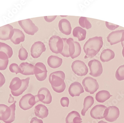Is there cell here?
Wrapping results in <instances>:
<instances>
[{"mask_svg":"<svg viewBox=\"0 0 124 123\" xmlns=\"http://www.w3.org/2000/svg\"><path fill=\"white\" fill-rule=\"evenodd\" d=\"M14 33L10 41L14 44L18 45L25 41V36L22 31L18 29H14Z\"/></svg>","mask_w":124,"mask_h":123,"instance_id":"obj_21","label":"cell"},{"mask_svg":"<svg viewBox=\"0 0 124 123\" xmlns=\"http://www.w3.org/2000/svg\"><path fill=\"white\" fill-rule=\"evenodd\" d=\"M30 123H43V121L39 119L37 117H34L31 119Z\"/></svg>","mask_w":124,"mask_h":123,"instance_id":"obj_44","label":"cell"},{"mask_svg":"<svg viewBox=\"0 0 124 123\" xmlns=\"http://www.w3.org/2000/svg\"><path fill=\"white\" fill-rule=\"evenodd\" d=\"M58 28L61 32L64 35H69L71 33V24L67 19H61L58 23Z\"/></svg>","mask_w":124,"mask_h":123,"instance_id":"obj_17","label":"cell"},{"mask_svg":"<svg viewBox=\"0 0 124 123\" xmlns=\"http://www.w3.org/2000/svg\"><path fill=\"white\" fill-rule=\"evenodd\" d=\"M67 43L69 45L70 56L72 59L78 57L81 53V49L80 43L74 41L73 38L67 39Z\"/></svg>","mask_w":124,"mask_h":123,"instance_id":"obj_6","label":"cell"},{"mask_svg":"<svg viewBox=\"0 0 124 123\" xmlns=\"http://www.w3.org/2000/svg\"><path fill=\"white\" fill-rule=\"evenodd\" d=\"M61 104L63 107H68L69 105V99L67 97H63L61 99Z\"/></svg>","mask_w":124,"mask_h":123,"instance_id":"obj_40","label":"cell"},{"mask_svg":"<svg viewBox=\"0 0 124 123\" xmlns=\"http://www.w3.org/2000/svg\"><path fill=\"white\" fill-rule=\"evenodd\" d=\"M83 86L86 92L93 94L99 89V83L96 80L90 77H87L82 81Z\"/></svg>","mask_w":124,"mask_h":123,"instance_id":"obj_4","label":"cell"},{"mask_svg":"<svg viewBox=\"0 0 124 123\" xmlns=\"http://www.w3.org/2000/svg\"><path fill=\"white\" fill-rule=\"evenodd\" d=\"M14 102V98L12 96L11 94H10L9 98V100H8V102L9 103H12Z\"/></svg>","mask_w":124,"mask_h":123,"instance_id":"obj_45","label":"cell"},{"mask_svg":"<svg viewBox=\"0 0 124 123\" xmlns=\"http://www.w3.org/2000/svg\"><path fill=\"white\" fill-rule=\"evenodd\" d=\"M38 98L39 101L46 104L51 103L52 97L51 94L48 89L42 87L39 90L38 93Z\"/></svg>","mask_w":124,"mask_h":123,"instance_id":"obj_14","label":"cell"},{"mask_svg":"<svg viewBox=\"0 0 124 123\" xmlns=\"http://www.w3.org/2000/svg\"><path fill=\"white\" fill-rule=\"evenodd\" d=\"M88 64L90 71V75L92 76L98 77L102 74L103 67L100 61L97 60L93 59L89 61Z\"/></svg>","mask_w":124,"mask_h":123,"instance_id":"obj_8","label":"cell"},{"mask_svg":"<svg viewBox=\"0 0 124 123\" xmlns=\"http://www.w3.org/2000/svg\"><path fill=\"white\" fill-rule=\"evenodd\" d=\"M22 86V81L19 77L13 78L10 84L9 88L11 92H15L18 90Z\"/></svg>","mask_w":124,"mask_h":123,"instance_id":"obj_27","label":"cell"},{"mask_svg":"<svg viewBox=\"0 0 124 123\" xmlns=\"http://www.w3.org/2000/svg\"><path fill=\"white\" fill-rule=\"evenodd\" d=\"M80 116L78 112L77 111H72L68 115L65 119L66 123H73V121L74 118L77 116Z\"/></svg>","mask_w":124,"mask_h":123,"instance_id":"obj_35","label":"cell"},{"mask_svg":"<svg viewBox=\"0 0 124 123\" xmlns=\"http://www.w3.org/2000/svg\"><path fill=\"white\" fill-rule=\"evenodd\" d=\"M121 44H122V47H124V41L122 42H121Z\"/></svg>","mask_w":124,"mask_h":123,"instance_id":"obj_48","label":"cell"},{"mask_svg":"<svg viewBox=\"0 0 124 123\" xmlns=\"http://www.w3.org/2000/svg\"><path fill=\"white\" fill-rule=\"evenodd\" d=\"M34 74L38 81H43L47 77V70L43 63L38 62L35 64L33 70Z\"/></svg>","mask_w":124,"mask_h":123,"instance_id":"obj_10","label":"cell"},{"mask_svg":"<svg viewBox=\"0 0 124 123\" xmlns=\"http://www.w3.org/2000/svg\"><path fill=\"white\" fill-rule=\"evenodd\" d=\"M65 78V74L62 71H57L50 74L49 81L54 91L61 93L65 90L66 88L64 82Z\"/></svg>","mask_w":124,"mask_h":123,"instance_id":"obj_2","label":"cell"},{"mask_svg":"<svg viewBox=\"0 0 124 123\" xmlns=\"http://www.w3.org/2000/svg\"><path fill=\"white\" fill-rule=\"evenodd\" d=\"M103 44L102 37H95L88 39L84 45V51L85 54L84 58L95 56L102 48Z\"/></svg>","mask_w":124,"mask_h":123,"instance_id":"obj_1","label":"cell"},{"mask_svg":"<svg viewBox=\"0 0 124 123\" xmlns=\"http://www.w3.org/2000/svg\"><path fill=\"white\" fill-rule=\"evenodd\" d=\"M120 115L119 108L115 106H110L107 107L104 111V118L109 122H113L117 120Z\"/></svg>","mask_w":124,"mask_h":123,"instance_id":"obj_9","label":"cell"},{"mask_svg":"<svg viewBox=\"0 0 124 123\" xmlns=\"http://www.w3.org/2000/svg\"><path fill=\"white\" fill-rule=\"evenodd\" d=\"M115 77L118 81L124 80V65L120 66L116 70Z\"/></svg>","mask_w":124,"mask_h":123,"instance_id":"obj_33","label":"cell"},{"mask_svg":"<svg viewBox=\"0 0 124 123\" xmlns=\"http://www.w3.org/2000/svg\"><path fill=\"white\" fill-rule=\"evenodd\" d=\"M72 33L74 37L77 38L79 41H81L85 39L87 32L83 28L77 26L74 29Z\"/></svg>","mask_w":124,"mask_h":123,"instance_id":"obj_24","label":"cell"},{"mask_svg":"<svg viewBox=\"0 0 124 123\" xmlns=\"http://www.w3.org/2000/svg\"><path fill=\"white\" fill-rule=\"evenodd\" d=\"M10 107L4 104H0V120L4 122L7 121L11 116Z\"/></svg>","mask_w":124,"mask_h":123,"instance_id":"obj_20","label":"cell"},{"mask_svg":"<svg viewBox=\"0 0 124 123\" xmlns=\"http://www.w3.org/2000/svg\"><path fill=\"white\" fill-rule=\"evenodd\" d=\"M69 93L71 97L80 96L84 92L83 87L78 82H75L71 84L69 89Z\"/></svg>","mask_w":124,"mask_h":123,"instance_id":"obj_16","label":"cell"},{"mask_svg":"<svg viewBox=\"0 0 124 123\" xmlns=\"http://www.w3.org/2000/svg\"><path fill=\"white\" fill-rule=\"evenodd\" d=\"M0 51L3 52L7 55L9 58H11L13 55V50L12 48L8 45L0 42Z\"/></svg>","mask_w":124,"mask_h":123,"instance_id":"obj_31","label":"cell"},{"mask_svg":"<svg viewBox=\"0 0 124 123\" xmlns=\"http://www.w3.org/2000/svg\"><path fill=\"white\" fill-rule=\"evenodd\" d=\"M72 71L79 76H85L88 73V68L84 62L80 60H76L72 64Z\"/></svg>","mask_w":124,"mask_h":123,"instance_id":"obj_7","label":"cell"},{"mask_svg":"<svg viewBox=\"0 0 124 123\" xmlns=\"http://www.w3.org/2000/svg\"><path fill=\"white\" fill-rule=\"evenodd\" d=\"M57 17V16H44V18L46 22H51L55 19Z\"/></svg>","mask_w":124,"mask_h":123,"instance_id":"obj_42","label":"cell"},{"mask_svg":"<svg viewBox=\"0 0 124 123\" xmlns=\"http://www.w3.org/2000/svg\"><path fill=\"white\" fill-rule=\"evenodd\" d=\"M5 79L3 75L0 72V87L3 86L5 83Z\"/></svg>","mask_w":124,"mask_h":123,"instance_id":"obj_43","label":"cell"},{"mask_svg":"<svg viewBox=\"0 0 124 123\" xmlns=\"http://www.w3.org/2000/svg\"><path fill=\"white\" fill-rule=\"evenodd\" d=\"M9 63V58L5 53L0 51V70L7 69Z\"/></svg>","mask_w":124,"mask_h":123,"instance_id":"obj_30","label":"cell"},{"mask_svg":"<svg viewBox=\"0 0 124 123\" xmlns=\"http://www.w3.org/2000/svg\"><path fill=\"white\" fill-rule=\"evenodd\" d=\"M30 77H28L25 79H22V86L20 89L18 90L15 92H11L12 94L14 96H19L22 94L23 92L25 91L28 88L29 86Z\"/></svg>","mask_w":124,"mask_h":123,"instance_id":"obj_28","label":"cell"},{"mask_svg":"<svg viewBox=\"0 0 124 123\" xmlns=\"http://www.w3.org/2000/svg\"><path fill=\"white\" fill-rule=\"evenodd\" d=\"M60 37L57 35H53L50 38L49 40V45L50 50L53 53L59 54L57 48V44Z\"/></svg>","mask_w":124,"mask_h":123,"instance_id":"obj_29","label":"cell"},{"mask_svg":"<svg viewBox=\"0 0 124 123\" xmlns=\"http://www.w3.org/2000/svg\"><path fill=\"white\" fill-rule=\"evenodd\" d=\"M19 24L25 33L31 35H33L38 31L39 28L30 19L21 20Z\"/></svg>","mask_w":124,"mask_h":123,"instance_id":"obj_5","label":"cell"},{"mask_svg":"<svg viewBox=\"0 0 124 123\" xmlns=\"http://www.w3.org/2000/svg\"><path fill=\"white\" fill-rule=\"evenodd\" d=\"M39 102L37 95L34 96L31 94L28 93L22 96L19 102V106L23 110H28Z\"/></svg>","mask_w":124,"mask_h":123,"instance_id":"obj_3","label":"cell"},{"mask_svg":"<svg viewBox=\"0 0 124 123\" xmlns=\"http://www.w3.org/2000/svg\"><path fill=\"white\" fill-rule=\"evenodd\" d=\"M122 55L123 56V57L124 58V47H123L122 50Z\"/></svg>","mask_w":124,"mask_h":123,"instance_id":"obj_47","label":"cell"},{"mask_svg":"<svg viewBox=\"0 0 124 123\" xmlns=\"http://www.w3.org/2000/svg\"><path fill=\"white\" fill-rule=\"evenodd\" d=\"M107 107L103 105H97L94 106L90 111V114L93 118L101 119L104 118V114Z\"/></svg>","mask_w":124,"mask_h":123,"instance_id":"obj_15","label":"cell"},{"mask_svg":"<svg viewBox=\"0 0 124 123\" xmlns=\"http://www.w3.org/2000/svg\"><path fill=\"white\" fill-rule=\"evenodd\" d=\"M20 73L25 75H33L34 66L27 62L22 63L19 65Z\"/></svg>","mask_w":124,"mask_h":123,"instance_id":"obj_18","label":"cell"},{"mask_svg":"<svg viewBox=\"0 0 124 123\" xmlns=\"http://www.w3.org/2000/svg\"><path fill=\"white\" fill-rule=\"evenodd\" d=\"M10 71L13 73H15L16 74L20 73V70L19 66L16 63H13L10 64L9 67Z\"/></svg>","mask_w":124,"mask_h":123,"instance_id":"obj_38","label":"cell"},{"mask_svg":"<svg viewBox=\"0 0 124 123\" xmlns=\"http://www.w3.org/2000/svg\"><path fill=\"white\" fill-rule=\"evenodd\" d=\"M79 24L83 28H85L87 30L91 28L92 25L87 17H81L79 19Z\"/></svg>","mask_w":124,"mask_h":123,"instance_id":"obj_32","label":"cell"},{"mask_svg":"<svg viewBox=\"0 0 124 123\" xmlns=\"http://www.w3.org/2000/svg\"><path fill=\"white\" fill-rule=\"evenodd\" d=\"M34 113L37 116L43 119L48 116L49 111L46 106L42 104H39L35 107Z\"/></svg>","mask_w":124,"mask_h":123,"instance_id":"obj_19","label":"cell"},{"mask_svg":"<svg viewBox=\"0 0 124 123\" xmlns=\"http://www.w3.org/2000/svg\"><path fill=\"white\" fill-rule=\"evenodd\" d=\"M63 47H64V41L62 38L60 37L58 39L57 44V48L59 53L61 54L63 50Z\"/></svg>","mask_w":124,"mask_h":123,"instance_id":"obj_39","label":"cell"},{"mask_svg":"<svg viewBox=\"0 0 124 123\" xmlns=\"http://www.w3.org/2000/svg\"><path fill=\"white\" fill-rule=\"evenodd\" d=\"M46 49V46L44 43L41 41L36 42L32 45L31 49V56L34 58H37L40 57Z\"/></svg>","mask_w":124,"mask_h":123,"instance_id":"obj_12","label":"cell"},{"mask_svg":"<svg viewBox=\"0 0 124 123\" xmlns=\"http://www.w3.org/2000/svg\"><path fill=\"white\" fill-rule=\"evenodd\" d=\"M115 57V54L113 51L109 49L103 50L100 54V58L101 61L104 62H108L113 59Z\"/></svg>","mask_w":124,"mask_h":123,"instance_id":"obj_23","label":"cell"},{"mask_svg":"<svg viewBox=\"0 0 124 123\" xmlns=\"http://www.w3.org/2000/svg\"><path fill=\"white\" fill-rule=\"evenodd\" d=\"M28 56V53L26 49L22 47L19 51L18 57L21 60L25 61L27 59Z\"/></svg>","mask_w":124,"mask_h":123,"instance_id":"obj_37","label":"cell"},{"mask_svg":"<svg viewBox=\"0 0 124 123\" xmlns=\"http://www.w3.org/2000/svg\"><path fill=\"white\" fill-rule=\"evenodd\" d=\"M14 33L13 26L9 24L1 26L0 27V40L3 41L11 40Z\"/></svg>","mask_w":124,"mask_h":123,"instance_id":"obj_13","label":"cell"},{"mask_svg":"<svg viewBox=\"0 0 124 123\" xmlns=\"http://www.w3.org/2000/svg\"><path fill=\"white\" fill-rule=\"evenodd\" d=\"M62 38L63 41H64V47H63L62 51L61 54L64 57L68 58L70 57V56L69 52V45L67 43V38Z\"/></svg>","mask_w":124,"mask_h":123,"instance_id":"obj_36","label":"cell"},{"mask_svg":"<svg viewBox=\"0 0 124 123\" xmlns=\"http://www.w3.org/2000/svg\"><path fill=\"white\" fill-rule=\"evenodd\" d=\"M112 95L107 90H101L97 93L95 95V99L99 103H104L110 98Z\"/></svg>","mask_w":124,"mask_h":123,"instance_id":"obj_25","label":"cell"},{"mask_svg":"<svg viewBox=\"0 0 124 123\" xmlns=\"http://www.w3.org/2000/svg\"></svg>","mask_w":124,"mask_h":123,"instance_id":"obj_50","label":"cell"},{"mask_svg":"<svg viewBox=\"0 0 124 123\" xmlns=\"http://www.w3.org/2000/svg\"><path fill=\"white\" fill-rule=\"evenodd\" d=\"M16 101H15L14 103L12 105L10 106L11 110V116L5 122V123H11L14 121L15 120V111L16 110Z\"/></svg>","mask_w":124,"mask_h":123,"instance_id":"obj_34","label":"cell"},{"mask_svg":"<svg viewBox=\"0 0 124 123\" xmlns=\"http://www.w3.org/2000/svg\"><path fill=\"white\" fill-rule=\"evenodd\" d=\"M105 23H106V25L107 28L110 30H115L117 28L119 27V25L113 24L112 23H109L108 22H106Z\"/></svg>","mask_w":124,"mask_h":123,"instance_id":"obj_41","label":"cell"},{"mask_svg":"<svg viewBox=\"0 0 124 123\" xmlns=\"http://www.w3.org/2000/svg\"><path fill=\"white\" fill-rule=\"evenodd\" d=\"M98 123H108L107 122H105L103 121H100Z\"/></svg>","mask_w":124,"mask_h":123,"instance_id":"obj_46","label":"cell"},{"mask_svg":"<svg viewBox=\"0 0 124 123\" xmlns=\"http://www.w3.org/2000/svg\"><path fill=\"white\" fill-rule=\"evenodd\" d=\"M108 42L112 45L124 41V30L113 31L107 37Z\"/></svg>","mask_w":124,"mask_h":123,"instance_id":"obj_11","label":"cell"},{"mask_svg":"<svg viewBox=\"0 0 124 123\" xmlns=\"http://www.w3.org/2000/svg\"><path fill=\"white\" fill-rule=\"evenodd\" d=\"M94 103V99L92 96H87L84 98V107L81 110V115L82 116L85 115L86 112L89 108L91 107Z\"/></svg>","mask_w":124,"mask_h":123,"instance_id":"obj_26","label":"cell"},{"mask_svg":"<svg viewBox=\"0 0 124 123\" xmlns=\"http://www.w3.org/2000/svg\"><path fill=\"white\" fill-rule=\"evenodd\" d=\"M62 63V59L56 56H50L47 59V63L51 68H58L61 66Z\"/></svg>","mask_w":124,"mask_h":123,"instance_id":"obj_22","label":"cell"},{"mask_svg":"<svg viewBox=\"0 0 124 123\" xmlns=\"http://www.w3.org/2000/svg\"><path fill=\"white\" fill-rule=\"evenodd\" d=\"M61 17H67V16H60Z\"/></svg>","mask_w":124,"mask_h":123,"instance_id":"obj_49","label":"cell"}]
</instances>
